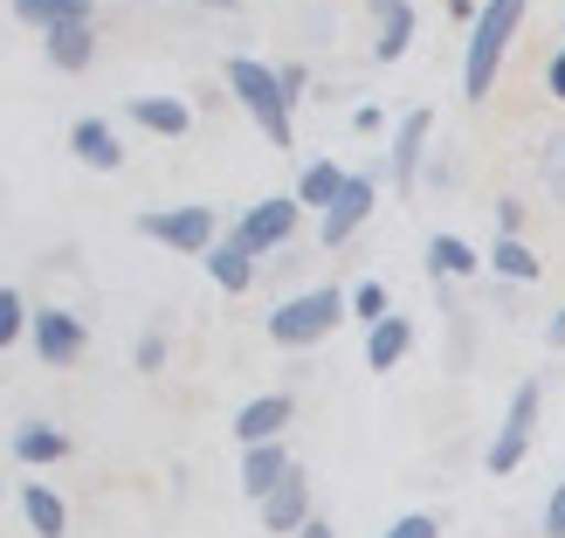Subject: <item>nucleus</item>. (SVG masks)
<instances>
[{"label": "nucleus", "mask_w": 565, "mask_h": 538, "mask_svg": "<svg viewBox=\"0 0 565 538\" xmlns=\"http://www.w3.org/2000/svg\"><path fill=\"white\" fill-rule=\"evenodd\" d=\"M352 318V291H338V283H310V291H297V297H282L269 318H263V331L276 338V346H290V352H303V346H318V338H331L338 325Z\"/></svg>", "instance_id": "3"}, {"label": "nucleus", "mask_w": 565, "mask_h": 538, "mask_svg": "<svg viewBox=\"0 0 565 538\" xmlns=\"http://www.w3.org/2000/svg\"><path fill=\"white\" fill-rule=\"evenodd\" d=\"M8 8H14L21 28H35V35H49V28H63V21H90L97 14L90 0H8Z\"/></svg>", "instance_id": "24"}, {"label": "nucleus", "mask_w": 565, "mask_h": 538, "mask_svg": "<svg viewBox=\"0 0 565 538\" xmlns=\"http://www.w3.org/2000/svg\"><path fill=\"white\" fill-rule=\"evenodd\" d=\"M282 83H290V91H297V104L310 97V70H303V63H282Z\"/></svg>", "instance_id": "34"}, {"label": "nucleus", "mask_w": 565, "mask_h": 538, "mask_svg": "<svg viewBox=\"0 0 565 538\" xmlns=\"http://www.w3.org/2000/svg\"><path fill=\"white\" fill-rule=\"evenodd\" d=\"M125 118H131L138 131H152V138H186V131H193V104L173 97V91H166V97H131Z\"/></svg>", "instance_id": "19"}, {"label": "nucleus", "mask_w": 565, "mask_h": 538, "mask_svg": "<svg viewBox=\"0 0 565 538\" xmlns=\"http://www.w3.org/2000/svg\"><path fill=\"white\" fill-rule=\"evenodd\" d=\"M70 152L90 166V173H118V166H125V138H118L110 118H76L70 125Z\"/></svg>", "instance_id": "13"}, {"label": "nucleus", "mask_w": 565, "mask_h": 538, "mask_svg": "<svg viewBox=\"0 0 565 538\" xmlns=\"http://www.w3.org/2000/svg\"><path fill=\"white\" fill-rule=\"evenodd\" d=\"M539 421H545V387H539V380L511 387V401H503V421H497V435H490V449H483V470H490V476L524 470L531 442H539Z\"/></svg>", "instance_id": "4"}, {"label": "nucleus", "mask_w": 565, "mask_h": 538, "mask_svg": "<svg viewBox=\"0 0 565 538\" xmlns=\"http://www.w3.org/2000/svg\"><path fill=\"white\" fill-rule=\"evenodd\" d=\"M131 366H138V373H159V366H166V331H138L131 338Z\"/></svg>", "instance_id": "27"}, {"label": "nucleus", "mask_w": 565, "mask_h": 538, "mask_svg": "<svg viewBox=\"0 0 565 538\" xmlns=\"http://www.w3.org/2000/svg\"><path fill=\"white\" fill-rule=\"evenodd\" d=\"M8 456L21 470H55V463L70 456V435L55 429V421H21V429L8 435Z\"/></svg>", "instance_id": "17"}, {"label": "nucleus", "mask_w": 565, "mask_h": 538, "mask_svg": "<svg viewBox=\"0 0 565 538\" xmlns=\"http://www.w3.org/2000/svg\"><path fill=\"white\" fill-rule=\"evenodd\" d=\"M414 49V0H373V63H401Z\"/></svg>", "instance_id": "18"}, {"label": "nucleus", "mask_w": 565, "mask_h": 538, "mask_svg": "<svg viewBox=\"0 0 565 538\" xmlns=\"http://www.w3.org/2000/svg\"><path fill=\"white\" fill-rule=\"evenodd\" d=\"M352 187V166H338V159H303V173H297V201H303V214H331L338 208V193H345Z\"/></svg>", "instance_id": "14"}, {"label": "nucleus", "mask_w": 565, "mask_h": 538, "mask_svg": "<svg viewBox=\"0 0 565 538\" xmlns=\"http://www.w3.org/2000/svg\"><path fill=\"white\" fill-rule=\"evenodd\" d=\"M256 511H263V531H276V538H297L310 518H318V504H310V476L297 470V476H290V484H282L269 504H256Z\"/></svg>", "instance_id": "15"}, {"label": "nucleus", "mask_w": 565, "mask_h": 538, "mask_svg": "<svg viewBox=\"0 0 565 538\" xmlns=\"http://www.w3.org/2000/svg\"><path fill=\"white\" fill-rule=\"evenodd\" d=\"M221 83H228V97L248 110V125H256L276 152L297 146V91L282 83V63H263V55H228V63H221Z\"/></svg>", "instance_id": "1"}, {"label": "nucleus", "mask_w": 565, "mask_h": 538, "mask_svg": "<svg viewBox=\"0 0 565 538\" xmlns=\"http://www.w3.org/2000/svg\"><path fill=\"white\" fill-rule=\"evenodd\" d=\"M545 338H552V346H558V352H565V304H558V310H552V325H545Z\"/></svg>", "instance_id": "35"}, {"label": "nucleus", "mask_w": 565, "mask_h": 538, "mask_svg": "<svg viewBox=\"0 0 565 538\" xmlns=\"http://www.w3.org/2000/svg\"><path fill=\"white\" fill-rule=\"evenodd\" d=\"M428 159H435V110L414 104V110H401V118H393V131H386V180L407 193V187H420Z\"/></svg>", "instance_id": "7"}, {"label": "nucleus", "mask_w": 565, "mask_h": 538, "mask_svg": "<svg viewBox=\"0 0 565 538\" xmlns=\"http://www.w3.org/2000/svg\"><path fill=\"white\" fill-rule=\"evenodd\" d=\"M297 229H303V201H297V193H263V201H248L235 214L228 235L242 249H256V256H282V249L297 242Z\"/></svg>", "instance_id": "6"}, {"label": "nucleus", "mask_w": 565, "mask_h": 538, "mask_svg": "<svg viewBox=\"0 0 565 538\" xmlns=\"http://www.w3.org/2000/svg\"><path fill=\"white\" fill-rule=\"evenodd\" d=\"M42 49H49V63L63 70V76H83V70L97 63V14H90V21H63V28H49Z\"/></svg>", "instance_id": "16"}, {"label": "nucleus", "mask_w": 565, "mask_h": 538, "mask_svg": "<svg viewBox=\"0 0 565 538\" xmlns=\"http://www.w3.org/2000/svg\"><path fill=\"white\" fill-rule=\"evenodd\" d=\"M545 91H552V97L565 104V42H558V49L545 55Z\"/></svg>", "instance_id": "31"}, {"label": "nucleus", "mask_w": 565, "mask_h": 538, "mask_svg": "<svg viewBox=\"0 0 565 538\" xmlns=\"http://www.w3.org/2000/svg\"><path fill=\"white\" fill-rule=\"evenodd\" d=\"M407 352H414V325L401 318V310H393L386 325L365 331V366H373V373H393V366H401Z\"/></svg>", "instance_id": "22"}, {"label": "nucleus", "mask_w": 565, "mask_h": 538, "mask_svg": "<svg viewBox=\"0 0 565 538\" xmlns=\"http://www.w3.org/2000/svg\"><path fill=\"white\" fill-rule=\"evenodd\" d=\"M138 235L173 249V256H207V249L221 242V214L207 201H173V208H146L138 214Z\"/></svg>", "instance_id": "5"}, {"label": "nucleus", "mask_w": 565, "mask_h": 538, "mask_svg": "<svg viewBox=\"0 0 565 538\" xmlns=\"http://www.w3.org/2000/svg\"><path fill=\"white\" fill-rule=\"evenodd\" d=\"M297 476V463H290V449L282 442H263V449H242V497L248 504H269L282 484Z\"/></svg>", "instance_id": "10"}, {"label": "nucleus", "mask_w": 565, "mask_h": 538, "mask_svg": "<svg viewBox=\"0 0 565 538\" xmlns=\"http://www.w3.org/2000/svg\"><path fill=\"white\" fill-rule=\"evenodd\" d=\"M21 518H28L35 538H70V504H63L55 484H42V476H28V484H21Z\"/></svg>", "instance_id": "20"}, {"label": "nucleus", "mask_w": 565, "mask_h": 538, "mask_svg": "<svg viewBox=\"0 0 565 538\" xmlns=\"http://www.w3.org/2000/svg\"><path fill=\"white\" fill-rule=\"evenodd\" d=\"M373 201H380V173H352V187L338 193V208L318 221V249L331 256V249H345L365 221H373Z\"/></svg>", "instance_id": "9"}, {"label": "nucleus", "mask_w": 565, "mask_h": 538, "mask_svg": "<svg viewBox=\"0 0 565 538\" xmlns=\"http://www.w3.org/2000/svg\"><path fill=\"white\" fill-rule=\"evenodd\" d=\"M380 125H386L380 104H352V131H380Z\"/></svg>", "instance_id": "33"}, {"label": "nucleus", "mask_w": 565, "mask_h": 538, "mask_svg": "<svg viewBox=\"0 0 565 538\" xmlns=\"http://www.w3.org/2000/svg\"><path fill=\"white\" fill-rule=\"evenodd\" d=\"M297 538H338V531H331V525H324V518H310V525H303V531H297Z\"/></svg>", "instance_id": "36"}, {"label": "nucleus", "mask_w": 565, "mask_h": 538, "mask_svg": "<svg viewBox=\"0 0 565 538\" xmlns=\"http://www.w3.org/2000/svg\"><path fill=\"white\" fill-rule=\"evenodd\" d=\"M524 8L531 0H483V14H476L469 42H462V97L469 104H483L497 91V70H503V55H511L518 28H524Z\"/></svg>", "instance_id": "2"}, {"label": "nucleus", "mask_w": 565, "mask_h": 538, "mask_svg": "<svg viewBox=\"0 0 565 538\" xmlns=\"http://www.w3.org/2000/svg\"><path fill=\"white\" fill-rule=\"evenodd\" d=\"M201 270H207V283L214 291H228V297H242V291H256V270H263V256L256 249H242L235 235H221L207 256H201Z\"/></svg>", "instance_id": "12"}, {"label": "nucleus", "mask_w": 565, "mask_h": 538, "mask_svg": "<svg viewBox=\"0 0 565 538\" xmlns=\"http://www.w3.org/2000/svg\"><path fill=\"white\" fill-rule=\"evenodd\" d=\"M290 414H297V401H290V393H256V401H242V414H235V442H242V449L282 442V429H290Z\"/></svg>", "instance_id": "11"}, {"label": "nucleus", "mask_w": 565, "mask_h": 538, "mask_svg": "<svg viewBox=\"0 0 565 538\" xmlns=\"http://www.w3.org/2000/svg\"><path fill=\"white\" fill-rule=\"evenodd\" d=\"M483 263H490V256H483V249H469L462 235H448V229L428 235V276H435V283H469Z\"/></svg>", "instance_id": "21"}, {"label": "nucleus", "mask_w": 565, "mask_h": 538, "mask_svg": "<svg viewBox=\"0 0 565 538\" xmlns=\"http://www.w3.org/2000/svg\"><path fill=\"white\" fill-rule=\"evenodd\" d=\"M201 8H214V14H228V8H235V0H201Z\"/></svg>", "instance_id": "37"}, {"label": "nucleus", "mask_w": 565, "mask_h": 538, "mask_svg": "<svg viewBox=\"0 0 565 538\" xmlns=\"http://www.w3.org/2000/svg\"><path fill=\"white\" fill-rule=\"evenodd\" d=\"M483 256H490V270H497L503 283H539V276H545V263H539V249H531L524 235H497V242L483 249Z\"/></svg>", "instance_id": "23"}, {"label": "nucleus", "mask_w": 565, "mask_h": 538, "mask_svg": "<svg viewBox=\"0 0 565 538\" xmlns=\"http://www.w3.org/2000/svg\"><path fill=\"white\" fill-rule=\"evenodd\" d=\"M380 538H441V518L435 511H407V518H393Z\"/></svg>", "instance_id": "28"}, {"label": "nucleus", "mask_w": 565, "mask_h": 538, "mask_svg": "<svg viewBox=\"0 0 565 538\" xmlns=\"http://www.w3.org/2000/svg\"><path fill=\"white\" fill-rule=\"evenodd\" d=\"M352 318L373 331V325H386L393 318V297H386V283L380 276H365V283H352Z\"/></svg>", "instance_id": "25"}, {"label": "nucleus", "mask_w": 565, "mask_h": 538, "mask_svg": "<svg viewBox=\"0 0 565 538\" xmlns=\"http://www.w3.org/2000/svg\"><path fill=\"white\" fill-rule=\"evenodd\" d=\"M539 173H545V180L565 193V131H552V138H545V152H539ZM558 208H565V201H558Z\"/></svg>", "instance_id": "29"}, {"label": "nucleus", "mask_w": 565, "mask_h": 538, "mask_svg": "<svg viewBox=\"0 0 565 538\" xmlns=\"http://www.w3.org/2000/svg\"><path fill=\"white\" fill-rule=\"evenodd\" d=\"M558 35H565V21H558Z\"/></svg>", "instance_id": "38"}, {"label": "nucleus", "mask_w": 565, "mask_h": 538, "mask_svg": "<svg viewBox=\"0 0 565 538\" xmlns=\"http://www.w3.org/2000/svg\"><path fill=\"white\" fill-rule=\"evenodd\" d=\"M28 331H35V310H28V297L8 283V291H0V346H21Z\"/></svg>", "instance_id": "26"}, {"label": "nucleus", "mask_w": 565, "mask_h": 538, "mask_svg": "<svg viewBox=\"0 0 565 538\" xmlns=\"http://www.w3.org/2000/svg\"><path fill=\"white\" fill-rule=\"evenodd\" d=\"M545 538H565V476H558L552 497H545Z\"/></svg>", "instance_id": "30"}, {"label": "nucleus", "mask_w": 565, "mask_h": 538, "mask_svg": "<svg viewBox=\"0 0 565 538\" xmlns=\"http://www.w3.org/2000/svg\"><path fill=\"white\" fill-rule=\"evenodd\" d=\"M524 229V201H497V235H518Z\"/></svg>", "instance_id": "32"}, {"label": "nucleus", "mask_w": 565, "mask_h": 538, "mask_svg": "<svg viewBox=\"0 0 565 538\" xmlns=\"http://www.w3.org/2000/svg\"><path fill=\"white\" fill-rule=\"evenodd\" d=\"M28 346H35L42 366H76L83 352H90V325H83L76 310H63V304H49V310H35V331H28Z\"/></svg>", "instance_id": "8"}]
</instances>
